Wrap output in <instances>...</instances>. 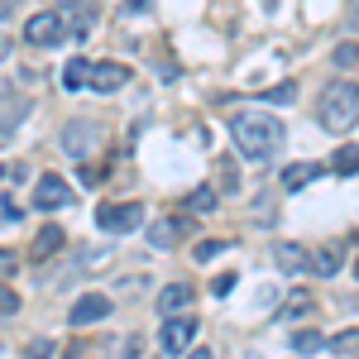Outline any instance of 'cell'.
<instances>
[{
  "label": "cell",
  "instance_id": "6da1fadb",
  "mask_svg": "<svg viewBox=\"0 0 359 359\" xmlns=\"http://www.w3.org/2000/svg\"><path fill=\"white\" fill-rule=\"evenodd\" d=\"M230 139H235V149H240L245 158L269 163V158H278V149H283L287 130H283V120H273V115L245 111V115H235V120H230Z\"/></svg>",
  "mask_w": 359,
  "mask_h": 359
},
{
  "label": "cell",
  "instance_id": "7a4b0ae2",
  "mask_svg": "<svg viewBox=\"0 0 359 359\" xmlns=\"http://www.w3.org/2000/svg\"><path fill=\"white\" fill-rule=\"evenodd\" d=\"M316 120H321L326 130H355L359 125V86L355 82H331L321 91Z\"/></svg>",
  "mask_w": 359,
  "mask_h": 359
},
{
  "label": "cell",
  "instance_id": "3957f363",
  "mask_svg": "<svg viewBox=\"0 0 359 359\" xmlns=\"http://www.w3.org/2000/svg\"><path fill=\"white\" fill-rule=\"evenodd\" d=\"M96 225L111 235H130L144 225V206L139 201H115V206H96Z\"/></svg>",
  "mask_w": 359,
  "mask_h": 359
},
{
  "label": "cell",
  "instance_id": "277c9868",
  "mask_svg": "<svg viewBox=\"0 0 359 359\" xmlns=\"http://www.w3.org/2000/svg\"><path fill=\"white\" fill-rule=\"evenodd\" d=\"M57 144H62V154H67V158H86V154L101 144V130H96L91 120H72V125H62Z\"/></svg>",
  "mask_w": 359,
  "mask_h": 359
},
{
  "label": "cell",
  "instance_id": "5b68a950",
  "mask_svg": "<svg viewBox=\"0 0 359 359\" xmlns=\"http://www.w3.org/2000/svg\"><path fill=\"white\" fill-rule=\"evenodd\" d=\"M67 39V25H62V15H29L25 25V43H34V48H53V43H62Z\"/></svg>",
  "mask_w": 359,
  "mask_h": 359
},
{
  "label": "cell",
  "instance_id": "8992f818",
  "mask_svg": "<svg viewBox=\"0 0 359 359\" xmlns=\"http://www.w3.org/2000/svg\"><path fill=\"white\" fill-rule=\"evenodd\" d=\"M25 115H29V96L20 91V86L0 82V135H15Z\"/></svg>",
  "mask_w": 359,
  "mask_h": 359
},
{
  "label": "cell",
  "instance_id": "52a82bcc",
  "mask_svg": "<svg viewBox=\"0 0 359 359\" xmlns=\"http://www.w3.org/2000/svg\"><path fill=\"white\" fill-rule=\"evenodd\" d=\"M106 316H111V297H106V292H86V297H77L72 311H67L72 326H96V321H106Z\"/></svg>",
  "mask_w": 359,
  "mask_h": 359
},
{
  "label": "cell",
  "instance_id": "ba28073f",
  "mask_svg": "<svg viewBox=\"0 0 359 359\" xmlns=\"http://www.w3.org/2000/svg\"><path fill=\"white\" fill-rule=\"evenodd\" d=\"M67 201H72L67 182H62L57 172H43L39 187H34V206H39V211H57V206H67Z\"/></svg>",
  "mask_w": 359,
  "mask_h": 359
},
{
  "label": "cell",
  "instance_id": "9c48e42d",
  "mask_svg": "<svg viewBox=\"0 0 359 359\" xmlns=\"http://www.w3.org/2000/svg\"><path fill=\"white\" fill-rule=\"evenodd\" d=\"M192 340H196V321H192V316H172V321L163 326V350H168V355L192 350Z\"/></svg>",
  "mask_w": 359,
  "mask_h": 359
},
{
  "label": "cell",
  "instance_id": "30bf717a",
  "mask_svg": "<svg viewBox=\"0 0 359 359\" xmlns=\"http://www.w3.org/2000/svg\"><path fill=\"white\" fill-rule=\"evenodd\" d=\"M130 82V67L125 62H101V67H91V91H120V86Z\"/></svg>",
  "mask_w": 359,
  "mask_h": 359
},
{
  "label": "cell",
  "instance_id": "8fae6325",
  "mask_svg": "<svg viewBox=\"0 0 359 359\" xmlns=\"http://www.w3.org/2000/svg\"><path fill=\"white\" fill-rule=\"evenodd\" d=\"M192 287H187V283H168L163 292H158V311H163V316H182V311H187V306H192Z\"/></svg>",
  "mask_w": 359,
  "mask_h": 359
},
{
  "label": "cell",
  "instance_id": "7c38bea8",
  "mask_svg": "<svg viewBox=\"0 0 359 359\" xmlns=\"http://www.w3.org/2000/svg\"><path fill=\"white\" fill-rule=\"evenodd\" d=\"M340 264H345V249L340 245H321L316 254H311V273H321V278L340 273Z\"/></svg>",
  "mask_w": 359,
  "mask_h": 359
},
{
  "label": "cell",
  "instance_id": "4fadbf2b",
  "mask_svg": "<svg viewBox=\"0 0 359 359\" xmlns=\"http://www.w3.org/2000/svg\"><path fill=\"white\" fill-rule=\"evenodd\" d=\"M273 259H278L283 273H306V269H311V259H306L297 245H273Z\"/></svg>",
  "mask_w": 359,
  "mask_h": 359
},
{
  "label": "cell",
  "instance_id": "5bb4252c",
  "mask_svg": "<svg viewBox=\"0 0 359 359\" xmlns=\"http://www.w3.org/2000/svg\"><path fill=\"white\" fill-rule=\"evenodd\" d=\"M177 235H182V225H177V221H154V225H149V245H154V249H172V245H177Z\"/></svg>",
  "mask_w": 359,
  "mask_h": 359
},
{
  "label": "cell",
  "instance_id": "9a60e30c",
  "mask_svg": "<svg viewBox=\"0 0 359 359\" xmlns=\"http://www.w3.org/2000/svg\"><path fill=\"white\" fill-rule=\"evenodd\" d=\"M62 86H67V91H82V86H91V67H86L82 57H72V62L62 67Z\"/></svg>",
  "mask_w": 359,
  "mask_h": 359
},
{
  "label": "cell",
  "instance_id": "2e32d148",
  "mask_svg": "<svg viewBox=\"0 0 359 359\" xmlns=\"http://www.w3.org/2000/svg\"><path fill=\"white\" fill-rule=\"evenodd\" d=\"M316 172H321L316 163H292L287 172H283V187H287V192H297V187H306V182L316 177Z\"/></svg>",
  "mask_w": 359,
  "mask_h": 359
},
{
  "label": "cell",
  "instance_id": "e0dca14e",
  "mask_svg": "<svg viewBox=\"0 0 359 359\" xmlns=\"http://www.w3.org/2000/svg\"><path fill=\"white\" fill-rule=\"evenodd\" d=\"M331 168L340 172V177H350V172H359V144H345V149H335Z\"/></svg>",
  "mask_w": 359,
  "mask_h": 359
},
{
  "label": "cell",
  "instance_id": "ac0fdd59",
  "mask_svg": "<svg viewBox=\"0 0 359 359\" xmlns=\"http://www.w3.org/2000/svg\"><path fill=\"white\" fill-rule=\"evenodd\" d=\"M326 350H331V355H359V326H355V331L331 335V340H326Z\"/></svg>",
  "mask_w": 359,
  "mask_h": 359
},
{
  "label": "cell",
  "instance_id": "d6986e66",
  "mask_svg": "<svg viewBox=\"0 0 359 359\" xmlns=\"http://www.w3.org/2000/svg\"><path fill=\"white\" fill-rule=\"evenodd\" d=\"M57 245H62V230H57V225H43V230H39V240H34V254H39V259H48Z\"/></svg>",
  "mask_w": 359,
  "mask_h": 359
},
{
  "label": "cell",
  "instance_id": "ffe728a7",
  "mask_svg": "<svg viewBox=\"0 0 359 359\" xmlns=\"http://www.w3.org/2000/svg\"><path fill=\"white\" fill-rule=\"evenodd\" d=\"M187 206H192L196 216H206V211H216V187H196V192L187 196Z\"/></svg>",
  "mask_w": 359,
  "mask_h": 359
},
{
  "label": "cell",
  "instance_id": "44dd1931",
  "mask_svg": "<svg viewBox=\"0 0 359 359\" xmlns=\"http://www.w3.org/2000/svg\"><path fill=\"white\" fill-rule=\"evenodd\" d=\"M292 350H297V355H316V350H326V340L316 331H297L292 335Z\"/></svg>",
  "mask_w": 359,
  "mask_h": 359
},
{
  "label": "cell",
  "instance_id": "7402d4cb",
  "mask_svg": "<svg viewBox=\"0 0 359 359\" xmlns=\"http://www.w3.org/2000/svg\"><path fill=\"white\" fill-rule=\"evenodd\" d=\"M306 311H311V297H306V292H297L292 302L278 311V321H292V316H306Z\"/></svg>",
  "mask_w": 359,
  "mask_h": 359
},
{
  "label": "cell",
  "instance_id": "603a6c76",
  "mask_svg": "<svg viewBox=\"0 0 359 359\" xmlns=\"http://www.w3.org/2000/svg\"><path fill=\"white\" fill-rule=\"evenodd\" d=\"M264 96H269V101H273V106H287V101H292V96H297V82H278L273 91H264Z\"/></svg>",
  "mask_w": 359,
  "mask_h": 359
},
{
  "label": "cell",
  "instance_id": "cb8c5ba5",
  "mask_svg": "<svg viewBox=\"0 0 359 359\" xmlns=\"http://www.w3.org/2000/svg\"><path fill=\"white\" fill-rule=\"evenodd\" d=\"M72 5V15H77V34H86L91 29V0H67Z\"/></svg>",
  "mask_w": 359,
  "mask_h": 359
},
{
  "label": "cell",
  "instance_id": "d4e9b609",
  "mask_svg": "<svg viewBox=\"0 0 359 359\" xmlns=\"http://www.w3.org/2000/svg\"><path fill=\"white\" fill-rule=\"evenodd\" d=\"M15 311H20V292L0 283V316H15Z\"/></svg>",
  "mask_w": 359,
  "mask_h": 359
},
{
  "label": "cell",
  "instance_id": "484cf974",
  "mask_svg": "<svg viewBox=\"0 0 359 359\" xmlns=\"http://www.w3.org/2000/svg\"><path fill=\"white\" fill-rule=\"evenodd\" d=\"M335 62H340V67H359V43H340V48H335Z\"/></svg>",
  "mask_w": 359,
  "mask_h": 359
},
{
  "label": "cell",
  "instance_id": "4316f807",
  "mask_svg": "<svg viewBox=\"0 0 359 359\" xmlns=\"http://www.w3.org/2000/svg\"><path fill=\"white\" fill-rule=\"evenodd\" d=\"M221 249H225V240H201V245H196V259H201V264H211Z\"/></svg>",
  "mask_w": 359,
  "mask_h": 359
},
{
  "label": "cell",
  "instance_id": "83f0119b",
  "mask_svg": "<svg viewBox=\"0 0 359 359\" xmlns=\"http://www.w3.org/2000/svg\"><path fill=\"white\" fill-rule=\"evenodd\" d=\"M235 283H240L235 273H221L216 283H211V292H216V297H230V287H235Z\"/></svg>",
  "mask_w": 359,
  "mask_h": 359
},
{
  "label": "cell",
  "instance_id": "f1b7e54d",
  "mask_svg": "<svg viewBox=\"0 0 359 359\" xmlns=\"http://www.w3.org/2000/svg\"><path fill=\"white\" fill-rule=\"evenodd\" d=\"M25 359H48V340H34V345L25 350Z\"/></svg>",
  "mask_w": 359,
  "mask_h": 359
},
{
  "label": "cell",
  "instance_id": "f546056e",
  "mask_svg": "<svg viewBox=\"0 0 359 359\" xmlns=\"http://www.w3.org/2000/svg\"><path fill=\"white\" fill-rule=\"evenodd\" d=\"M10 269H15V254H5V249H0V278L10 273Z\"/></svg>",
  "mask_w": 359,
  "mask_h": 359
},
{
  "label": "cell",
  "instance_id": "4dcf8cb0",
  "mask_svg": "<svg viewBox=\"0 0 359 359\" xmlns=\"http://www.w3.org/2000/svg\"><path fill=\"white\" fill-rule=\"evenodd\" d=\"M15 5H20V0H0V20H10V15H15Z\"/></svg>",
  "mask_w": 359,
  "mask_h": 359
},
{
  "label": "cell",
  "instance_id": "1f68e13d",
  "mask_svg": "<svg viewBox=\"0 0 359 359\" xmlns=\"http://www.w3.org/2000/svg\"><path fill=\"white\" fill-rule=\"evenodd\" d=\"M5 57H10V39L0 34V62H5Z\"/></svg>",
  "mask_w": 359,
  "mask_h": 359
},
{
  "label": "cell",
  "instance_id": "d6a6232c",
  "mask_svg": "<svg viewBox=\"0 0 359 359\" xmlns=\"http://www.w3.org/2000/svg\"><path fill=\"white\" fill-rule=\"evenodd\" d=\"M187 359H211V350H187Z\"/></svg>",
  "mask_w": 359,
  "mask_h": 359
},
{
  "label": "cell",
  "instance_id": "836d02e7",
  "mask_svg": "<svg viewBox=\"0 0 359 359\" xmlns=\"http://www.w3.org/2000/svg\"><path fill=\"white\" fill-rule=\"evenodd\" d=\"M139 5H144V10H149V5H154V0H130V15H135Z\"/></svg>",
  "mask_w": 359,
  "mask_h": 359
},
{
  "label": "cell",
  "instance_id": "e575fe53",
  "mask_svg": "<svg viewBox=\"0 0 359 359\" xmlns=\"http://www.w3.org/2000/svg\"><path fill=\"white\" fill-rule=\"evenodd\" d=\"M355 273H359V264H355Z\"/></svg>",
  "mask_w": 359,
  "mask_h": 359
}]
</instances>
